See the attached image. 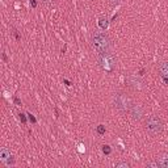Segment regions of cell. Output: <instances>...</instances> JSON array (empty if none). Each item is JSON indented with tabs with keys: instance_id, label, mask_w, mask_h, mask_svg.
<instances>
[{
	"instance_id": "5",
	"label": "cell",
	"mask_w": 168,
	"mask_h": 168,
	"mask_svg": "<svg viewBox=\"0 0 168 168\" xmlns=\"http://www.w3.org/2000/svg\"><path fill=\"white\" fill-rule=\"evenodd\" d=\"M126 81H128L129 87H131L135 91H140L144 88V83L138 78L137 75H129L128 78H126Z\"/></svg>"
},
{
	"instance_id": "13",
	"label": "cell",
	"mask_w": 168,
	"mask_h": 168,
	"mask_svg": "<svg viewBox=\"0 0 168 168\" xmlns=\"http://www.w3.org/2000/svg\"><path fill=\"white\" fill-rule=\"evenodd\" d=\"M97 133H99L100 135H103V134L105 133V126H104V125H99V126H97Z\"/></svg>"
},
{
	"instance_id": "6",
	"label": "cell",
	"mask_w": 168,
	"mask_h": 168,
	"mask_svg": "<svg viewBox=\"0 0 168 168\" xmlns=\"http://www.w3.org/2000/svg\"><path fill=\"white\" fill-rule=\"evenodd\" d=\"M129 112H130V114L133 116L134 120H137V121H139V120H142V117H143L144 114V110H143V106L140 105V104H131L130 109H129Z\"/></svg>"
},
{
	"instance_id": "2",
	"label": "cell",
	"mask_w": 168,
	"mask_h": 168,
	"mask_svg": "<svg viewBox=\"0 0 168 168\" xmlns=\"http://www.w3.org/2000/svg\"><path fill=\"white\" fill-rule=\"evenodd\" d=\"M97 63L105 72L114 71L116 66H117V59H116L114 54L106 53V54H99L97 56Z\"/></svg>"
},
{
	"instance_id": "22",
	"label": "cell",
	"mask_w": 168,
	"mask_h": 168,
	"mask_svg": "<svg viewBox=\"0 0 168 168\" xmlns=\"http://www.w3.org/2000/svg\"><path fill=\"white\" fill-rule=\"evenodd\" d=\"M65 84H66V85H71V84H70V81H69V80H65Z\"/></svg>"
},
{
	"instance_id": "15",
	"label": "cell",
	"mask_w": 168,
	"mask_h": 168,
	"mask_svg": "<svg viewBox=\"0 0 168 168\" xmlns=\"http://www.w3.org/2000/svg\"><path fill=\"white\" fill-rule=\"evenodd\" d=\"M109 4L112 7H116V5H118L120 4V0H109Z\"/></svg>"
},
{
	"instance_id": "21",
	"label": "cell",
	"mask_w": 168,
	"mask_h": 168,
	"mask_svg": "<svg viewBox=\"0 0 168 168\" xmlns=\"http://www.w3.org/2000/svg\"><path fill=\"white\" fill-rule=\"evenodd\" d=\"M13 100H15V103H16V104H19V105H20V104H21V101H20V100L17 99V97H15V99H13Z\"/></svg>"
},
{
	"instance_id": "7",
	"label": "cell",
	"mask_w": 168,
	"mask_h": 168,
	"mask_svg": "<svg viewBox=\"0 0 168 168\" xmlns=\"http://www.w3.org/2000/svg\"><path fill=\"white\" fill-rule=\"evenodd\" d=\"M0 159H1V162H4L7 165L13 164V156L11 155L9 150L5 149V147L0 150Z\"/></svg>"
},
{
	"instance_id": "17",
	"label": "cell",
	"mask_w": 168,
	"mask_h": 168,
	"mask_svg": "<svg viewBox=\"0 0 168 168\" xmlns=\"http://www.w3.org/2000/svg\"><path fill=\"white\" fill-rule=\"evenodd\" d=\"M20 120H21L22 124H26V118H25V114H22V113H20Z\"/></svg>"
},
{
	"instance_id": "1",
	"label": "cell",
	"mask_w": 168,
	"mask_h": 168,
	"mask_svg": "<svg viewBox=\"0 0 168 168\" xmlns=\"http://www.w3.org/2000/svg\"><path fill=\"white\" fill-rule=\"evenodd\" d=\"M92 45L97 54H106L112 50V42L104 32H95L92 34Z\"/></svg>"
},
{
	"instance_id": "10",
	"label": "cell",
	"mask_w": 168,
	"mask_h": 168,
	"mask_svg": "<svg viewBox=\"0 0 168 168\" xmlns=\"http://www.w3.org/2000/svg\"><path fill=\"white\" fill-rule=\"evenodd\" d=\"M108 24H109V21L106 17H100L99 19V26L103 29V30H105V29L108 28Z\"/></svg>"
},
{
	"instance_id": "14",
	"label": "cell",
	"mask_w": 168,
	"mask_h": 168,
	"mask_svg": "<svg viewBox=\"0 0 168 168\" xmlns=\"http://www.w3.org/2000/svg\"><path fill=\"white\" fill-rule=\"evenodd\" d=\"M42 3H44L45 5L50 7V5H53V4H54V0H42Z\"/></svg>"
},
{
	"instance_id": "18",
	"label": "cell",
	"mask_w": 168,
	"mask_h": 168,
	"mask_svg": "<svg viewBox=\"0 0 168 168\" xmlns=\"http://www.w3.org/2000/svg\"><path fill=\"white\" fill-rule=\"evenodd\" d=\"M28 116H29V120H30V122H32V124H36V122H37V120H36V118H34V117H33L32 114H28Z\"/></svg>"
},
{
	"instance_id": "19",
	"label": "cell",
	"mask_w": 168,
	"mask_h": 168,
	"mask_svg": "<svg viewBox=\"0 0 168 168\" xmlns=\"http://www.w3.org/2000/svg\"><path fill=\"white\" fill-rule=\"evenodd\" d=\"M13 33H15L16 40H17V41H20V36H19V33H17V30H16V29H13Z\"/></svg>"
},
{
	"instance_id": "20",
	"label": "cell",
	"mask_w": 168,
	"mask_h": 168,
	"mask_svg": "<svg viewBox=\"0 0 168 168\" xmlns=\"http://www.w3.org/2000/svg\"><path fill=\"white\" fill-rule=\"evenodd\" d=\"M30 4H32V7H33V8H36V7H37V1H36V0H30Z\"/></svg>"
},
{
	"instance_id": "11",
	"label": "cell",
	"mask_w": 168,
	"mask_h": 168,
	"mask_svg": "<svg viewBox=\"0 0 168 168\" xmlns=\"http://www.w3.org/2000/svg\"><path fill=\"white\" fill-rule=\"evenodd\" d=\"M103 153L105 154V155H110V153H112V149H110V146H108V144H104V146H103Z\"/></svg>"
},
{
	"instance_id": "12",
	"label": "cell",
	"mask_w": 168,
	"mask_h": 168,
	"mask_svg": "<svg viewBox=\"0 0 168 168\" xmlns=\"http://www.w3.org/2000/svg\"><path fill=\"white\" fill-rule=\"evenodd\" d=\"M116 167H117V168H129V167H130V164H129L128 162H120V163H117V164H116Z\"/></svg>"
},
{
	"instance_id": "8",
	"label": "cell",
	"mask_w": 168,
	"mask_h": 168,
	"mask_svg": "<svg viewBox=\"0 0 168 168\" xmlns=\"http://www.w3.org/2000/svg\"><path fill=\"white\" fill-rule=\"evenodd\" d=\"M158 71L160 78L164 80L165 84H168V62H162L158 67Z\"/></svg>"
},
{
	"instance_id": "4",
	"label": "cell",
	"mask_w": 168,
	"mask_h": 168,
	"mask_svg": "<svg viewBox=\"0 0 168 168\" xmlns=\"http://www.w3.org/2000/svg\"><path fill=\"white\" fill-rule=\"evenodd\" d=\"M113 104H114V106L117 109H120V110H122V112H126L129 109H130L131 106V100L129 96H126L125 93H122V92H117V93H114V96H113Z\"/></svg>"
},
{
	"instance_id": "16",
	"label": "cell",
	"mask_w": 168,
	"mask_h": 168,
	"mask_svg": "<svg viewBox=\"0 0 168 168\" xmlns=\"http://www.w3.org/2000/svg\"><path fill=\"white\" fill-rule=\"evenodd\" d=\"M147 167H155V168H158L159 167V163L158 162H156V163H154V162L147 163Z\"/></svg>"
},
{
	"instance_id": "9",
	"label": "cell",
	"mask_w": 168,
	"mask_h": 168,
	"mask_svg": "<svg viewBox=\"0 0 168 168\" xmlns=\"http://www.w3.org/2000/svg\"><path fill=\"white\" fill-rule=\"evenodd\" d=\"M156 162L159 163V167L162 168H168V154H162V155L158 158Z\"/></svg>"
},
{
	"instance_id": "3",
	"label": "cell",
	"mask_w": 168,
	"mask_h": 168,
	"mask_svg": "<svg viewBox=\"0 0 168 168\" xmlns=\"http://www.w3.org/2000/svg\"><path fill=\"white\" fill-rule=\"evenodd\" d=\"M144 126L151 135H158L163 131V122L158 116H149L144 122Z\"/></svg>"
}]
</instances>
